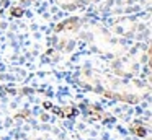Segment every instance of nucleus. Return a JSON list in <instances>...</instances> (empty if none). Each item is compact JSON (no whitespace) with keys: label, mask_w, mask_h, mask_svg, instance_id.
<instances>
[{"label":"nucleus","mask_w":152,"mask_h":140,"mask_svg":"<svg viewBox=\"0 0 152 140\" xmlns=\"http://www.w3.org/2000/svg\"><path fill=\"white\" fill-rule=\"evenodd\" d=\"M134 132L137 133L139 137H144V135H145V129H142V127H137V125L134 127Z\"/></svg>","instance_id":"nucleus-1"},{"label":"nucleus","mask_w":152,"mask_h":140,"mask_svg":"<svg viewBox=\"0 0 152 140\" xmlns=\"http://www.w3.org/2000/svg\"><path fill=\"white\" fill-rule=\"evenodd\" d=\"M74 114H75V109H74V107H67V109H64V116H74Z\"/></svg>","instance_id":"nucleus-2"},{"label":"nucleus","mask_w":152,"mask_h":140,"mask_svg":"<svg viewBox=\"0 0 152 140\" xmlns=\"http://www.w3.org/2000/svg\"><path fill=\"white\" fill-rule=\"evenodd\" d=\"M12 15L13 16H21L23 15V10L21 8H12Z\"/></svg>","instance_id":"nucleus-3"}]
</instances>
